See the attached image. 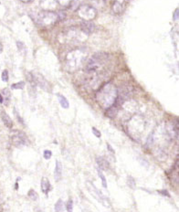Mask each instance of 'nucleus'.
<instances>
[{
    "instance_id": "1",
    "label": "nucleus",
    "mask_w": 179,
    "mask_h": 212,
    "mask_svg": "<svg viewBox=\"0 0 179 212\" xmlns=\"http://www.w3.org/2000/svg\"><path fill=\"white\" fill-rule=\"evenodd\" d=\"M118 97V90L111 83L104 84L100 88L96 93V100L100 106L106 110L109 107L113 106Z\"/></svg>"
},
{
    "instance_id": "2",
    "label": "nucleus",
    "mask_w": 179,
    "mask_h": 212,
    "mask_svg": "<svg viewBox=\"0 0 179 212\" xmlns=\"http://www.w3.org/2000/svg\"><path fill=\"white\" fill-rule=\"evenodd\" d=\"M86 59V52L82 49H77L71 51L66 59V67L68 72H75L77 70Z\"/></svg>"
},
{
    "instance_id": "3",
    "label": "nucleus",
    "mask_w": 179,
    "mask_h": 212,
    "mask_svg": "<svg viewBox=\"0 0 179 212\" xmlns=\"http://www.w3.org/2000/svg\"><path fill=\"white\" fill-rule=\"evenodd\" d=\"M35 21L42 27H50L55 25L58 21H59V19L58 13H55L51 10H44L36 16Z\"/></svg>"
},
{
    "instance_id": "4",
    "label": "nucleus",
    "mask_w": 179,
    "mask_h": 212,
    "mask_svg": "<svg viewBox=\"0 0 179 212\" xmlns=\"http://www.w3.org/2000/svg\"><path fill=\"white\" fill-rule=\"evenodd\" d=\"M77 9L79 17L83 20H93L97 15L96 9L90 5H81Z\"/></svg>"
},
{
    "instance_id": "5",
    "label": "nucleus",
    "mask_w": 179,
    "mask_h": 212,
    "mask_svg": "<svg viewBox=\"0 0 179 212\" xmlns=\"http://www.w3.org/2000/svg\"><path fill=\"white\" fill-rule=\"evenodd\" d=\"M12 143L15 146L20 147V146H23L29 144V140L26 136V134L22 132H14L12 134Z\"/></svg>"
},
{
    "instance_id": "6",
    "label": "nucleus",
    "mask_w": 179,
    "mask_h": 212,
    "mask_svg": "<svg viewBox=\"0 0 179 212\" xmlns=\"http://www.w3.org/2000/svg\"><path fill=\"white\" fill-rule=\"evenodd\" d=\"M87 185H88V189L90 190V192H91L92 194H93V196L96 198V199H98L99 201H101L103 205H105L106 204V202H109L107 199H106V198L102 194V192L101 191H99L97 188L92 184V183H90V182H88L87 183Z\"/></svg>"
},
{
    "instance_id": "7",
    "label": "nucleus",
    "mask_w": 179,
    "mask_h": 212,
    "mask_svg": "<svg viewBox=\"0 0 179 212\" xmlns=\"http://www.w3.org/2000/svg\"><path fill=\"white\" fill-rule=\"evenodd\" d=\"M80 29L81 31L86 34V35H90L92 34L94 29H95V25L91 21V20H83L80 23Z\"/></svg>"
},
{
    "instance_id": "8",
    "label": "nucleus",
    "mask_w": 179,
    "mask_h": 212,
    "mask_svg": "<svg viewBox=\"0 0 179 212\" xmlns=\"http://www.w3.org/2000/svg\"><path fill=\"white\" fill-rule=\"evenodd\" d=\"M126 5V0H114L113 5V11L115 14H121L123 12Z\"/></svg>"
},
{
    "instance_id": "9",
    "label": "nucleus",
    "mask_w": 179,
    "mask_h": 212,
    "mask_svg": "<svg viewBox=\"0 0 179 212\" xmlns=\"http://www.w3.org/2000/svg\"><path fill=\"white\" fill-rule=\"evenodd\" d=\"M41 7L45 10H52L57 7V0H41Z\"/></svg>"
},
{
    "instance_id": "10",
    "label": "nucleus",
    "mask_w": 179,
    "mask_h": 212,
    "mask_svg": "<svg viewBox=\"0 0 179 212\" xmlns=\"http://www.w3.org/2000/svg\"><path fill=\"white\" fill-rule=\"evenodd\" d=\"M50 183L49 181V179L47 177H42V180H41V189L43 191L44 194H48L49 191L50 190Z\"/></svg>"
},
{
    "instance_id": "11",
    "label": "nucleus",
    "mask_w": 179,
    "mask_h": 212,
    "mask_svg": "<svg viewBox=\"0 0 179 212\" xmlns=\"http://www.w3.org/2000/svg\"><path fill=\"white\" fill-rule=\"evenodd\" d=\"M1 118H2L3 123L5 124V125H6L8 128H12V126H13V122H12V120L10 119V117L7 114L6 112H1Z\"/></svg>"
},
{
    "instance_id": "12",
    "label": "nucleus",
    "mask_w": 179,
    "mask_h": 212,
    "mask_svg": "<svg viewBox=\"0 0 179 212\" xmlns=\"http://www.w3.org/2000/svg\"><path fill=\"white\" fill-rule=\"evenodd\" d=\"M61 175H62V164L59 161H57L56 167H55V174H54V177L57 181H59V179L61 178Z\"/></svg>"
},
{
    "instance_id": "13",
    "label": "nucleus",
    "mask_w": 179,
    "mask_h": 212,
    "mask_svg": "<svg viewBox=\"0 0 179 212\" xmlns=\"http://www.w3.org/2000/svg\"><path fill=\"white\" fill-rule=\"evenodd\" d=\"M96 161H97V164H98V166H99V167H100L101 169H102V170L108 169V167H109V163H108V161H107L105 158L100 156V157H97Z\"/></svg>"
},
{
    "instance_id": "14",
    "label": "nucleus",
    "mask_w": 179,
    "mask_h": 212,
    "mask_svg": "<svg viewBox=\"0 0 179 212\" xmlns=\"http://www.w3.org/2000/svg\"><path fill=\"white\" fill-rule=\"evenodd\" d=\"M92 4L95 9H102L105 5V0H92Z\"/></svg>"
},
{
    "instance_id": "15",
    "label": "nucleus",
    "mask_w": 179,
    "mask_h": 212,
    "mask_svg": "<svg viewBox=\"0 0 179 212\" xmlns=\"http://www.w3.org/2000/svg\"><path fill=\"white\" fill-rule=\"evenodd\" d=\"M58 99H59V102L61 105V107H63L64 109H67V108H69L70 106V103L69 102L67 101V99L63 96V95H60V94H58Z\"/></svg>"
},
{
    "instance_id": "16",
    "label": "nucleus",
    "mask_w": 179,
    "mask_h": 212,
    "mask_svg": "<svg viewBox=\"0 0 179 212\" xmlns=\"http://www.w3.org/2000/svg\"><path fill=\"white\" fill-rule=\"evenodd\" d=\"M55 210L56 211H62L64 210V204H63V201L61 199H59L56 205H55Z\"/></svg>"
},
{
    "instance_id": "17",
    "label": "nucleus",
    "mask_w": 179,
    "mask_h": 212,
    "mask_svg": "<svg viewBox=\"0 0 179 212\" xmlns=\"http://www.w3.org/2000/svg\"><path fill=\"white\" fill-rule=\"evenodd\" d=\"M24 86H25V82L20 81V82H18V83L13 84V85L11 86V88H12V89H23Z\"/></svg>"
},
{
    "instance_id": "18",
    "label": "nucleus",
    "mask_w": 179,
    "mask_h": 212,
    "mask_svg": "<svg viewBox=\"0 0 179 212\" xmlns=\"http://www.w3.org/2000/svg\"><path fill=\"white\" fill-rule=\"evenodd\" d=\"M98 174H99V176H100V177H101V179H102V183L103 187L106 188V187H107V182H106V179H105L104 176L102 175V173L101 170H98Z\"/></svg>"
},
{
    "instance_id": "19",
    "label": "nucleus",
    "mask_w": 179,
    "mask_h": 212,
    "mask_svg": "<svg viewBox=\"0 0 179 212\" xmlns=\"http://www.w3.org/2000/svg\"><path fill=\"white\" fill-rule=\"evenodd\" d=\"M29 197L32 199V200H37L38 199V194L36 193L35 190H29Z\"/></svg>"
},
{
    "instance_id": "20",
    "label": "nucleus",
    "mask_w": 179,
    "mask_h": 212,
    "mask_svg": "<svg viewBox=\"0 0 179 212\" xmlns=\"http://www.w3.org/2000/svg\"><path fill=\"white\" fill-rule=\"evenodd\" d=\"M128 179H129V180H127L128 186H129L131 188H134V186H135V182H134L133 178H132V177H128Z\"/></svg>"
},
{
    "instance_id": "21",
    "label": "nucleus",
    "mask_w": 179,
    "mask_h": 212,
    "mask_svg": "<svg viewBox=\"0 0 179 212\" xmlns=\"http://www.w3.org/2000/svg\"><path fill=\"white\" fill-rule=\"evenodd\" d=\"M2 81H8V72L7 69H5L2 72Z\"/></svg>"
},
{
    "instance_id": "22",
    "label": "nucleus",
    "mask_w": 179,
    "mask_h": 212,
    "mask_svg": "<svg viewBox=\"0 0 179 212\" xmlns=\"http://www.w3.org/2000/svg\"><path fill=\"white\" fill-rule=\"evenodd\" d=\"M43 155H44V158L45 159H50L51 157V155H52L51 151H50V150H45Z\"/></svg>"
},
{
    "instance_id": "23",
    "label": "nucleus",
    "mask_w": 179,
    "mask_h": 212,
    "mask_svg": "<svg viewBox=\"0 0 179 212\" xmlns=\"http://www.w3.org/2000/svg\"><path fill=\"white\" fill-rule=\"evenodd\" d=\"M3 94L5 95V100L9 101V99H10V93L8 92V89H5V90L3 91Z\"/></svg>"
},
{
    "instance_id": "24",
    "label": "nucleus",
    "mask_w": 179,
    "mask_h": 212,
    "mask_svg": "<svg viewBox=\"0 0 179 212\" xmlns=\"http://www.w3.org/2000/svg\"><path fill=\"white\" fill-rule=\"evenodd\" d=\"M71 1H72V0H57V2L60 3V4L63 5V6H65V5H70Z\"/></svg>"
},
{
    "instance_id": "25",
    "label": "nucleus",
    "mask_w": 179,
    "mask_h": 212,
    "mask_svg": "<svg viewBox=\"0 0 179 212\" xmlns=\"http://www.w3.org/2000/svg\"><path fill=\"white\" fill-rule=\"evenodd\" d=\"M72 207H73V203L71 200H70L68 202V204H67V210L68 211H72Z\"/></svg>"
},
{
    "instance_id": "26",
    "label": "nucleus",
    "mask_w": 179,
    "mask_h": 212,
    "mask_svg": "<svg viewBox=\"0 0 179 212\" xmlns=\"http://www.w3.org/2000/svg\"><path fill=\"white\" fill-rule=\"evenodd\" d=\"M93 133L95 134V136H97V137H101V132L100 131H98L96 128H94V127H93Z\"/></svg>"
},
{
    "instance_id": "27",
    "label": "nucleus",
    "mask_w": 179,
    "mask_h": 212,
    "mask_svg": "<svg viewBox=\"0 0 179 212\" xmlns=\"http://www.w3.org/2000/svg\"><path fill=\"white\" fill-rule=\"evenodd\" d=\"M174 20H177L178 19V9H176L174 11Z\"/></svg>"
},
{
    "instance_id": "28",
    "label": "nucleus",
    "mask_w": 179,
    "mask_h": 212,
    "mask_svg": "<svg viewBox=\"0 0 179 212\" xmlns=\"http://www.w3.org/2000/svg\"><path fill=\"white\" fill-rule=\"evenodd\" d=\"M17 47H18V48H19V50H21L22 48H23V44H22L21 42H17Z\"/></svg>"
},
{
    "instance_id": "29",
    "label": "nucleus",
    "mask_w": 179,
    "mask_h": 212,
    "mask_svg": "<svg viewBox=\"0 0 179 212\" xmlns=\"http://www.w3.org/2000/svg\"><path fill=\"white\" fill-rule=\"evenodd\" d=\"M22 2H25V3H29V2H31L33 0H21Z\"/></svg>"
},
{
    "instance_id": "30",
    "label": "nucleus",
    "mask_w": 179,
    "mask_h": 212,
    "mask_svg": "<svg viewBox=\"0 0 179 212\" xmlns=\"http://www.w3.org/2000/svg\"><path fill=\"white\" fill-rule=\"evenodd\" d=\"M4 102V99L2 98V95L0 94V103H3Z\"/></svg>"
}]
</instances>
